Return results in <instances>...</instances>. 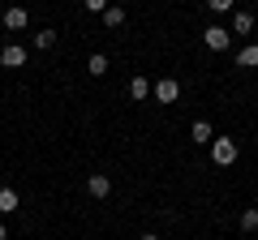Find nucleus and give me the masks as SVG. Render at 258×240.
Masks as SVG:
<instances>
[{
    "label": "nucleus",
    "mask_w": 258,
    "mask_h": 240,
    "mask_svg": "<svg viewBox=\"0 0 258 240\" xmlns=\"http://www.w3.org/2000/svg\"><path fill=\"white\" fill-rule=\"evenodd\" d=\"M237 155H241V150H237V142H232V138H215V142H211L215 167H232V163H237Z\"/></svg>",
    "instance_id": "nucleus-1"
},
{
    "label": "nucleus",
    "mask_w": 258,
    "mask_h": 240,
    "mask_svg": "<svg viewBox=\"0 0 258 240\" xmlns=\"http://www.w3.org/2000/svg\"><path fill=\"white\" fill-rule=\"evenodd\" d=\"M151 94H155L159 103H176V99H181V82H172V77H159V82L151 86Z\"/></svg>",
    "instance_id": "nucleus-2"
},
{
    "label": "nucleus",
    "mask_w": 258,
    "mask_h": 240,
    "mask_svg": "<svg viewBox=\"0 0 258 240\" xmlns=\"http://www.w3.org/2000/svg\"><path fill=\"white\" fill-rule=\"evenodd\" d=\"M203 39H207V47H211V52H228L232 30H224V26H207V30H203Z\"/></svg>",
    "instance_id": "nucleus-3"
},
{
    "label": "nucleus",
    "mask_w": 258,
    "mask_h": 240,
    "mask_svg": "<svg viewBox=\"0 0 258 240\" xmlns=\"http://www.w3.org/2000/svg\"><path fill=\"white\" fill-rule=\"evenodd\" d=\"M0 65H5V69H22V65H26V47L9 43L5 52H0Z\"/></svg>",
    "instance_id": "nucleus-4"
},
{
    "label": "nucleus",
    "mask_w": 258,
    "mask_h": 240,
    "mask_svg": "<svg viewBox=\"0 0 258 240\" xmlns=\"http://www.w3.org/2000/svg\"><path fill=\"white\" fill-rule=\"evenodd\" d=\"M86 193H91V197H99V202H103V197L112 193V180H108V176H103V172H95L91 180H86Z\"/></svg>",
    "instance_id": "nucleus-5"
},
{
    "label": "nucleus",
    "mask_w": 258,
    "mask_h": 240,
    "mask_svg": "<svg viewBox=\"0 0 258 240\" xmlns=\"http://www.w3.org/2000/svg\"><path fill=\"white\" fill-rule=\"evenodd\" d=\"M30 13L22 9V5H13V9H5V30H26Z\"/></svg>",
    "instance_id": "nucleus-6"
},
{
    "label": "nucleus",
    "mask_w": 258,
    "mask_h": 240,
    "mask_svg": "<svg viewBox=\"0 0 258 240\" xmlns=\"http://www.w3.org/2000/svg\"><path fill=\"white\" fill-rule=\"evenodd\" d=\"M99 18H103V26H108V30H116V26H125V9H120V5H108V9H103Z\"/></svg>",
    "instance_id": "nucleus-7"
},
{
    "label": "nucleus",
    "mask_w": 258,
    "mask_h": 240,
    "mask_svg": "<svg viewBox=\"0 0 258 240\" xmlns=\"http://www.w3.org/2000/svg\"><path fill=\"white\" fill-rule=\"evenodd\" d=\"M237 65H241V69H258V43L241 47V52H237Z\"/></svg>",
    "instance_id": "nucleus-8"
},
{
    "label": "nucleus",
    "mask_w": 258,
    "mask_h": 240,
    "mask_svg": "<svg viewBox=\"0 0 258 240\" xmlns=\"http://www.w3.org/2000/svg\"><path fill=\"white\" fill-rule=\"evenodd\" d=\"M194 142H215V129H211V120H194Z\"/></svg>",
    "instance_id": "nucleus-9"
},
{
    "label": "nucleus",
    "mask_w": 258,
    "mask_h": 240,
    "mask_svg": "<svg viewBox=\"0 0 258 240\" xmlns=\"http://www.w3.org/2000/svg\"><path fill=\"white\" fill-rule=\"evenodd\" d=\"M232 30H237V35H249V30H254V13H232Z\"/></svg>",
    "instance_id": "nucleus-10"
},
{
    "label": "nucleus",
    "mask_w": 258,
    "mask_h": 240,
    "mask_svg": "<svg viewBox=\"0 0 258 240\" xmlns=\"http://www.w3.org/2000/svg\"><path fill=\"white\" fill-rule=\"evenodd\" d=\"M18 210V193L13 189H0V214H13Z\"/></svg>",
    "instance_id": "nucleus-11"
},
{
    "label": "nucleus",
    "mask_w": 258,
    "mask_h": 240,
    "mask_svg": "<svg viewBox=\"0 0 258 240\" xmlns=\"http://www.w3.org/2000/svg\"><path fill=\"white\" fill-rule=\"evenodd\" d=\"M86 69H91L95 77H103V73H108V56H103V52H95L91 60H86Z\"/></svg>",
    "instance_id": "nucleus-12"
},
{
    "label": "nucleus",
    "mask_w": 258,
    "mask_h": 240,
    "mask_svg": "<svg viewBox=\"0 0 258 240\" xmlns=\"http://www.w3.org/2000/svg\"><path fill=\"white\" fill-rule=\"evenodd\" d=\"M129 94H134V99H147V94H151V82H147V77H134V82H129Z\"/></svg>",
    "instance_id": "nucleus-13"
},
{
    "label": "nucleus",
    "mask_w": 258,
    "mask_h": 240,
    "mask_svg": "<svg viewBox=\"0 0 258 240\" xmlns=\"http://www.w3.org/2000/svg\"><path fill=\"white\" fill-rule=\"evenodd\" d=\"M241 231H258V210H254V206L241 210Z\"/></svg>",
    "instance_id": "nucleus-14"
},
{
    "label": "nucleus",
    "mask_w": 258,
    "mask_h": 240,
    "mask_svg": "<svg viewBox=\"0 0 258 240\" xmlns=\"http://www.w3.org/2000/svg\"><path fill=\"white\" fill-rule=\"evenodd\" d=\"M52 43H56V30H39V35H35V47H43V52H47Z\"/></svg>",
    "instance_id": "nucleus-15"
},
{
    "label": "nucleus",
    "mask_w": 258,
    "mask_h": 240,
    "mask_svg": "<svg viewBox=\"0 0 258 240\" xmlns=\"http://www.w3.org/2000/svg\"><path fill=\"white\" fill-rule=\"evenodd\" d=\"M207 5H211V13H228L232 9V0H207Z\"/></svg>",
    "instance_id": "nucleus-16"
},
{
    "label": "nucleus",
    "mask_w": 258,
    "mask_h": 240,
    "mask_svg": "<svg viewBox=\"0 0 258 240\" xmlns=\"http://www.w3.org/2000/svg\"><path fill=\"white\" fill-rule=\"evenodd\" d=\"M82 5H86L91 13H103V9H108V0H82Z\"/></svg>",
    "instance_id": "nucleus-17"
},
{
    "label": "nucleus",
    "mask_w": 258,
    "mask_h": 240,
    "mask_svg": "<svg viewBox=\"0 0 258 240\" xmlns=\"http://www.w3.org/2000/svg\"><path fill=\"white\" fill-rule=\"evenodd\" d=\"M0 240H9V227H5V223H0Z\"/></svg>",
    "instance_id": "nucleus-18"
},
{
    "label": "nucleus",
    "mask_w": 258,
    "mask_h": 240,
    "mask_svg": "<svg viewBox=\"0 0 258 240\" xmlns=\"http://www.w3.org/2000/svg\"><path fill=\"white\" fill-rule=\"evenodd\" d=\"M138 240H159V236H155V231H147V236H138Z\"/></svg>",
    "instance_id": "nucleus-19"
}]
</instances>
